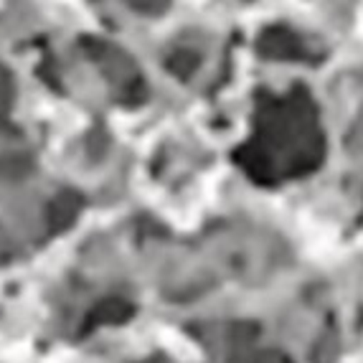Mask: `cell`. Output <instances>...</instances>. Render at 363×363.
Returning <instances> with one entry per match:
<instances>
[{
	"mask_svg": "<svg viewBox=\"0 0 363 363\" xmlns=\"http://www.w3.org/2000/svg\"><path fill=\"white\" fill-rule=\"evenodd\" d=\"M135 313V308L125 300H102L97 308L91 310L89 323L94 325H117V323L130 320Z\"/></svg>",
	"mask_w": 363,
	"mask_h": 363,
	"instance_id": "cell-2",
	"label": "cell"
},
{
	"mask_svg": "<svg viewBox=\"0 0 363 363\" xmlns=\"http://www.w3.org/2000/svg\"><path fill=\"white\" fill-rule=\"evenodd\" d=\"M79 208H82V199H79V194H74V191H61V194L49 203V211H46L49 226L54 231L67 229L74 218H77Z\"/></svg>",
	"mask_w": 363,
	"mask_h": 363,
	"instance_id": "cell-1",
	"label": "cell"
}]
</instances>
